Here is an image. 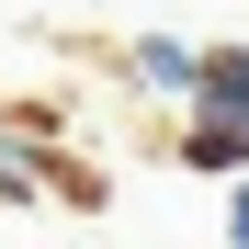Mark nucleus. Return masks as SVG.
<instances>
[{"instance_id": "nucleus-1", "label": "nucleus", "mask_w": 249, "mask_h": 249, "mask_svg": "<svg viewBox=\"0 0 249 249\" xmlns=\"http://www.w3.org/2000/svg\"><path fill=\"white\" fill-rule=\"evenodd\" d=\"M193 102H204V124H227V136H249V46H215L193 68Z\"/></svg>"}, {"instance_id": "nucleus-2", "label": "nucleus", "mask_w": 249, "mask_h": 249, "mask_svg": "<svg viewBox=\"0 0 249 249\" xmlns=\"http://www.w3.org/2000/svg\"><path fill=\"white\" fill-rule=\"evenodd\" d=\"M181 159H193V170H215V181H238V170H249V136H227V124H193V136H181Z\"/></svg>"}, {"instance_id": "nucleus-3", "label": "nucleus", "mask_w": 249, "mask_h": 249, "mask_svg": "<svg viewBox=\"0 0 249 249\" xmlns=\"http://www.w3.org/2000/svg\"><path fill=\"white\" fill-rule=\"evenodd\" d=\"M193 46H170V34H147V46H136V79H147V91H193Z\"/></svg>"}, {"instance_id": "nucleus-4", "label": "nucleus", "mask_w": 249, "mask_h": 249, "mask_svg": "<svg viewBox=\"0 0 249 249\" xmlns=\"http://www.w3.org/2000/svg\"><path fill=\"white\" fill-rule=\"evenodd\" d=\"M227 238H238V249H249V181H238V193H227Z\"/></svg>"}]
</instances>
